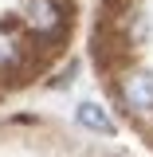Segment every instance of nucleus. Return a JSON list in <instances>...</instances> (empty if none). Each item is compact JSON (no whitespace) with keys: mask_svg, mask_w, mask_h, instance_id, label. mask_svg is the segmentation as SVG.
<instances>
[{"mask_svg":"<svg viewBox=\"0 0 153 157\" xmlns=\"http://www.w3.org/2000/svg\"><path fill=\"white\" fill-rule=\"evenodd\" d=\"M24 28L36 36H59L63 32V8L59 0H24Z\"/></svg>","mask_w":153,"mask_h":157,"instance_id":"nucleus-2","label":"nucleus"},{"mask_svg":"<svg viewBox=\"0 0 153 157\" xmlns=\"http://www.w3.org/2000/svg\"><path fill=\"white\" fill-rule=\"evenodd\" d=\"M75 122L82 126V130H90V134H114V118H110V110L102 106V102H78L75 106Z\"/></svg>","mask_w":153,"mask_h":157,"instance_id":"nucleus-3","label":"nucleus"},{"mask_svg":"<svg viewBox=\"0 0 153 157\" xmlns=\"http://www.w3.org/2000/svg\"><path fill=\"white\" fill-rule=\"evenodd\" d=\"M118 90H122V102L134 118H153V75L149 71H126Z\"/></svg>","mask_w":153,"mask_h":157,"instance_id":"nucleus-1","label":"nucleus"},{"mask_svg":"<svg viewBox=\"0 0 153 157\" xmlns=\"http://www.w3.org/2000/svg\"><path fill=\"white\" fill-rule=\"evenodd\" d=\"M20 59H24V36L16 28H0V75L12 71Z\"/></svg>","mask_w":153,"mask_h":157,"instance_id":"nucleus-4","label":"nucleus"}]
</instances>
